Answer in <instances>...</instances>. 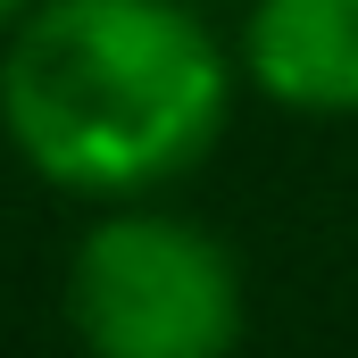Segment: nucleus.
<instances>
[{
	"label": "nucleus",
	"mask_w": 358,
	"mask_h": 358,
	"mask_svg": "<svg viewBox=\"0 0 358 358\" xmlns=\"http://www.w3.org/2000/svg\"><path fill=\"white\" fill-rule=\"evenodd\" d=\"M242 59L192 0H42L0 42V134L76 200H159L234 117Z\"/></svg>",
	"instance_id": "nucleus-1"
},
{
	"label": "nucleus",
	"mask_w": 358,
	"mask_h": 358,
	"mask_svg": "<svg viewBox=\"0 0 358 358\" xmlns=\"http://www.w3.org/2000/svg\"><path fill=\"white\" fill-rule=\"evenodd\" d=\"M67 325L84 358H234L250 283L225 234L159 200H117L67 259Z\"/></svg>",
	"instance_id": "nucleus-2"
},
{
	"label": "nucleus",
	"mask_w": 358,
	"mask_h": 358,
	"mask_svg": "<svg viewBox=\"0 0 358 358\" xmlns=\"http://www.w3.org/2000/svg\"><path fill=\"white\" fill-rule=\"evenodd\" d=\"M234 59L292 117H358V0H250Z\"/></svg>",
	"instance_id": "nucleus-3"
},
{
	"label": "nucleus",
	"mask_w": 358,
	"mask_h": 358,
	"mask_svg": "<svg viewBox=\"0 0 358 358\" xmlns=\"http://www.w3.org/2000/svg\"><path fill=\"white\" fill-rule=\"evenodd\" d=\"M34 8H42V0H0V42H8V34H17V25L34 17Z\"/></svg>",
	"instance_id": "nucleus-4"
}]
</instances>
